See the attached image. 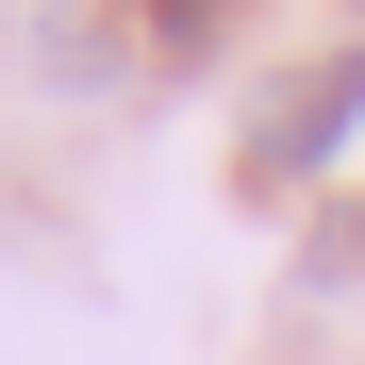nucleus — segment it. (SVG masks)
Returning <instances> with one entry per match:
<instances>
[{"mask_svg": "<svg viewBox=\"0 0 365 365\" xmlns=\"http://www.w3.org/2000/svg\"><path fill=\"white\" fill-rule=\"evenodd\" d=\"M349 133H365V50H349V67H316V83L266 116V150H250V166H266V182H299V166H332Z\"/></svg>", "mask_w": 365, "mask_h": 365, "instance_id": "1", "label": "nucleus"}]
</instances>
